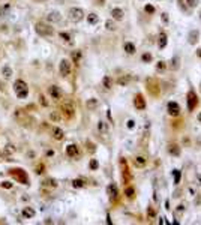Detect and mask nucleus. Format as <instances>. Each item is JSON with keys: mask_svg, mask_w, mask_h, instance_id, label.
Wrapping results in <instances>:
<instances>
[{"mask_svg": "<svg viewBox=\"0 0 201 225\" xmlns=\"http://www.w3.org/2000/svg\"><path fill=\"white\" fill-rule=\"evenodd\" d=\"M35 32L39 35V36H44V38H50L54 35V27L50 24V22L45 21H38L35 24Z\"/></svg>", "mask_w": 201, "mask_h": 225, "instance_id": "1", "label": "nucleus"}, {"mask_svg": "<svg viewBox=\"0 0 201 225\" xmlns=\"http://www.w3.org/2000/svg\"><path fill=\"white\" fill-rule=\"evenodd\" d=\"M14 92H15V95H17L20 99L26 98V96L29 95L27 83H26L24 80H15V83H14Z\"/></svg>", "mask_w": 201, "mask_h": 225, "instance_id": "2", "label": "nucleus"}, {"mask_svg": "<svg viewBox=\"0 0 201 225\" xmlns=\"http://www.w3.org/2000/svg\"><path fill=\"white\" fill-rule=\"evenodd\" d=\"M84 15H86L84 11L81 8H77V6H74V8H71L68 11V18H69V21H72V22H80L84 18Z\"/></svg>", "mask_w": 201, "mask_h": 225, "instance_id": "3", "label": "nucleus"}, {"mask_svg": "<svg viewBox=\"0 0 201 225\" xmlns=\"http://www.w3.org/2000/svg\"><path fill=\"white\" fill-rule=\"evenodd\" d=\"M59 72H60V75L63 78H68L71 75V72H72V63H71L69 59H62L60 60V63H59Z\"/></svg>", "mask_w": 201, "mask_h": 225, "instance_id": "4", "label": "nucleus"}, {"mask_svg": "<svg viewBox=\"0 0 201 225\" xmlns=\"http://www.w3.org/2000/svg\"><path fill=\"white\" fill-rule=\"evenodd\" d=\"M60 111H62V114H63L66 119H74V116H75V108H74V105H72L71 102H65V104L62 105Z\"/></svg>", "mask_w": 201, "mask_h": 225, "instance_id": "5", "label": "nucleus"}, {"mask_svg": "<svg viewBox=\"0 0 201 225\" xmlns=\"http://www.w3.org/2000/svg\"><path fill=\"white\" fill-rule=\"evenodd\" d=\"M48 96L53 99V101H60L63 98V93L59 86H50L48 87Z\"/></svg>", "mask_w": 201, "mask_h": 225, "instance_id": "6", "label": "nucleus"}, {"mask_svg": "<svg viewBox=\"0 0 201 225\" xmlns=\"http://www.w3.org/2000/svg\"><path fill=\"white\" fill-rule=\"evenodd\" d=\"M66 155L72 159H78L80 158V147L77 144H68L66 146Z\"/></svg>", "mask_w": 201, "mask_h": 225, "instance_id": "7", "label": "nucleus"}, {"mask_svg": "<svg viewBox=\"0 0 201 225\" xmlns=\"http://www.w3.org/2000/svg\"><path fill=\"white\" fill-rule=\"evenodd\" d=\"M45 20H47V22H50V24L60 22V20H62V15H60V12L51 11V12H48V14L45 15Z\"/></svg>", "mask_w": 201, "mask_h": 225, "instance_id": "8", "label": "nucleus"}, {"mask_svg": "<svg viewBox=\"0 0 201 225\" xmlns=\"http://www.w3.org/2000/svg\"><path fill=\"white\" fill-rule=\"evenodd\" d=\"M14 117H15L17 122H20L21 125H24L26 123V120H27V111L23 110V108H17L15 112H14Z\"/></svg>", "mask_w": 201, "mask_h": 225, "instance_id": "9", "label": "nucleus"}, {"mask_svg": "<svg viewBox=\"0 0 201 225\" xmlns=\"http://www.w3.org/2000/svg\"><path fill=\"white\" fill-rule=\"evenodd\" d=\"M197 105H198V98H197L195 92H194V90H191L189 93H188V108L192 111Z\"/></svg>", "mask_w": 201, "mask_h": 225, "instance_id": "10", "label": "nucleus"}, {"mask_svg": "<svg viewBox=\"0 0 201 225\" xmlns=\"http://www.w3.org/2000/svg\"><path fill=\"white\" fill-rule=\"evenodd\" d=\"M51 137H53L56 141H62V140L65 138V132H63V129H62V128L54 126V128L51 129Z\"/></svg>", "mask_w": 201, "mask_h": 225, "instance_id": "11", "label": "nucleus"}, {"mask_svg": "<svg viewBox=\"0 0 201 225\" xmlns=\"http://www.w3.org/2000/svg\"><path fill=\"white\" fill-rule=\"evenodd\" d=\"M0 74H2V77L5 80H11L12 75H14V71H12V68L9 65H5V66H2V69H0Z\"/></svg>", "mask_w": 201, "mask_h": 225, "instance_id": "12", "label": "nucleus"}, {"mask_svg": "<svg viewBox=\"0 0 201 225\" xmlns=\"http://www.w3.org/2000/svg\"><path fill=\"white\" fill-rule=\"evenodd\" d=\"M168 114L170 116H174V117L180 114V107L177 102H170L168 104Z\"/></svg>", "mask_w": 201, "mask_h": 225, "instance_id": "13", "label": "nucleus"}, {"mask_svg": "<svg viewBox=\"0 0 201 225\" xmlns=\"http://www.w3.org/2000/svg\"><path fill=\"white\" fill-rule=\"evenodd\" d=\"M134 105L137 110H144L146 108V101L144 98H143V95H137L134 99Z\"/></svg>", "mask_w": 201, "mask_h": 225, "instance_id": "14", "label": "nucleus"}, {"mask_svg": "<svg viewBox=\"0 0 201 225\" xmlns=\"http://www.w3.org/2000/svg\"><path fill=\"white\" fill-rule=\"evenodd\" d=\"M23 216H24V219H32L35 215H36V212H35L33 207H30V206H26L24 209H23Z\"/></svg>", "mask_w": 201, "mask_h": 225, "instance_id": "15", "label": "nucleus"}, {"mask_svg": "<svg viewBox=\"0 0 201 225\" xmlns=\"http://www.w3.org/2000/svg\"><path fill=\"white\" fill-rule=\"evenodd\" d=\"M111 15H113V20L122 21L123 17H125V12H123L120 8H114V9H111Z\"/></svg>", "mask_w": 201, "mask_h": 225, "instance_id": "16", "label": "nucleus"}, {"mask_svg": "<svg viewBox=\"0 0 201 225\" xmlns=\"http://www.w3.org/2000/svg\"><path fill=\"white\" fill-rule=\"evenodd\" d=\"M86 107H87V110H90V111H95L99 107V101L96 98H90L89 101L86 102Z\"/></svg>", "mask_w": 201, "mask_h": 225, "instance_id": "17", "label": "nucleus"}, {"mask_svg": "<svg viewBox=\"0 0 201 225\" xmlns=\"http://www.w3.org/2000/svg\"><path fill=\"white\" fill-rule=\"evenodd\" d=\"M102 87L105 90H110L113 87V78L110 75H105V77L102 78Z\"/></svg>", "mask_w": 201, "mask_h": 225, "instance_id": "18", "label": "nucleus"}, {"mask_svg": "<svg viewBox=\"0 0 201 225\" xmlns=\"http://www.w3.org/2000/svg\"><path fill=\"white\" fill-rule=\"evenodd\" d=\"M146 164H147V161H146L143 156H135L134 159V165L137 167V168H144Z\"/></svg>", "mask_w": 201, "mask_h": 225, "instance_id": "19", "label": "nucleus"}, {"mask_svg": "<svg viewBox=\"0 0 201 225\" xmlns=\"http://www.w3.org/2000/svg\"><path fill=\"white\" fill-rule=\"evenodd\" d=\"M123 50H125L128 54H134L135 51H137V48H135V45L132 44V42H125V45H123Z\"/></svg>", "mask_w": 201, "mask_h": 225, "instance_id": "20", "label": "nucleus"}, {"mask_svg": "<svg viewBox=\"0 0 201 225\" xmlns=\"http://www.w3.org/2000/svg\"><path fill=\"white\" fill-rule=\"evenodd\" d=\"M44 188H57V180L56 179H45L42 182Z\"/></svg>", "mask_w": 201, "mask_h": 225, "instance_id": "21", "label": "nucleus"}, {"mask_svg": "<svg viewBox=\"0 0 201 225\" xmlns=\"http://www.w3.org/2000/svg\"><path fill=\"white\" fill-rule=\"evenodd\" d=\"M59 38H60L63 42H66V44H72V38H71V35L68 33V32H60V33H59Z\"/></svg>", "mask_w": 201, "mask_h": 225, "instance_id": "22", "label": "nucleus"}, {"mask_svg": "<svg viewBox=\"0 0 201 225\" xmlns=\"http://www.w3.org/2000/svg\"><path fill=\"white\" fill-rule=\"evenodd\" d=\"M3 152H5V155H6V156H11V155H14V153L17 152V149H15L14 144H6Z\"/></svg>", "mask_w": 201, "mask_h": 225, "instance_id": "23", "label": "nucleus"}, {"mask_svg": "<svg viewBox=\"0 0 201 225\" xmlns=\"http://www.w3.org/2000/svg\"><path fill=\"white\" fill-rule=\"evenodd\" d=\"M168 152H170L171 155H174V156H179L180 155V149L177 144H170V146H168Z\"/></svg>", "mask_w": 201, "mask_h": 225, "instance_id": "24", "label": "nucleus"}, {"mask_svg": "<svg viewBox=\"0 0 201 225\" xmlns=\"http://www.w3.org/2000/svg\"><path fill=\"white\" fill-rule=\"evenodd\" d=\"M98 21H99V17H98L96 14H93V12H92V14L87 15V22H89V24L93 26V24H98Z\"/></svg>", "mask_w": 201, "mask_h": 225, "instance_id": "25", "label": "nucleus"}, {"mask_svg": "<svg viewBox=\"0 0 201 225\" xmlns=\"http://www.w3.org/2000/svg\"><path fill=\"white\" fill-rule=\"evenodd\" d=\"M98 131H99L100 134H107V132H108V126H107V123H105L104 120H99V122H98Z\"/></svg>", "mask_w": 201, "mask_h": 225, "instance_id": "26", "label": "nucleus"}, {"mask_svg": "<svg viewBox=\"0 0 201 225\" xmlns=\"http://www.w3.org/2000/svg\"><path fill=\"white\" fill-rule=\"evenodd\" d=\"M165 45H167V35H165L164 32H162V33L159 35V41H158V47H159V48H164Z\"/></svg>", "mask_w": 201, "mask_h": 225, "instance_id": "27", "label": "nucleus"}, {"mask_svg": "<svg viewBox=\"0 0 201 225\" xmlns=\"http://www.w3.org/2000/svg\"><path fill=\"white\" fill-rule=\"evenodd\" d=\"M72 186L74 188H84L86 186V182L83 179H74L72 180Z\"/></svg>", "mask_w": 201, "mask_h": 225, "instance_id": "28", "label": "nucleus"}, {"mask_svg": "<svg viewBox=\"0 0 201 225\" xmlns=\"http://www.w3.org/2000/svg\"><path fill=\"white\" fill-rule=\"evenodd\" d=\"M108 194H110L111 198H116V197H117V189H116L114 185H110V186H108Z\"/></svg>", "mask_w": 201, "mask_h": 225, "instance_id": "29", "label": "nucleus"}, {"mask_svg": "<svg viewBox=\"0 0 201 225\" xmlns=\"http://www.w3.org/2000/svg\"><path fill=\"white\" fill-rule=\"evenodd\" d=\"M195 41H198V32H197V30L191 32V35H189V42L191 44H195Z\"/></svg>", "mask_w": 201, "mask_h": 225, "instance_id": "30", "label": "nucleus"}, {"mask_svg": "<svg viewBox=\"0 0 201 225\" xmlns=\"http://www.w3.org/2000/svg\"><path fill=\"white\" fill-rule=\"evenodd\" d=\"M12 186H14V183L8 182V180H5V182L0 183V188H3V189H12Z\"/></svg>", "mask_w": 201, "mask_h": 225, "instance_id": "31", "label": "nucleus"}, {"mask_svg": "<svg viewBox=\"0 0 201 225\" xmlns=\"http://www.w3.org/2000/svg\"><path fill=\"white\" fill-rule=\"evenodd\" d=\"M105 29H107V30H111V32H113V30H116V29H117V26H116L111 20H108V21L105 22Z\"/></svg>", "mask_w": 201, "mask_h": 225, "instance_id": "32", "label": "nucleus"}, {"mask_svg": "<svg viewBox=\"0 0 201 225\" xmlns=\"http://www.w3.org/2000/svg\"><path fill=\"white\" fill-rule=\"evenodd\" d=\"M134 194H135V191H134V188H132V186H129V188H126V189H125V195H126L128 198H132V197H134Z\"/></svg>", "mask_w": 201, "mask_h": 225, "instance_id": "33", "label": "nucleus"}, {"mask_svg": "<svg viewBox=\"0 0 201 225\" xmlns=\"http://www.w3.org/2000/svg\"><path fill=\"white\" fill-rule=\"evenodd\" d=\"M39 104H41L42 107H45V108L48 107V101H47V98H45L44 95H39Z\"/></svg>", "mask_w": 201, "mask_h": 225, "instance_id": "34", "label": "nucleus"}, {"mask_svg": "<svg viewBox=\"0 0 201 225\" xmlns=\"http://www.w3.org/2000/svg\"><path fill=\"white\" fill-rule=\"evenodd\" d=\"M98 167H99L98 161L96 159H90V170H98Z\"/></svg>", "mask_w": 201, "mask_h": 225, "instance_id": "35", "label": "nucleus"}, {"mask_svg": "<svg viewBox=\"0 0 201 225\" xmlns=\"http://www.w3.org/2000/svg\"><path fill=\"white\" fill-rule=\"evenodd\" d=\"M44 168H45L44 164H39V165L35 168V173H36V174H42V173H44Z\"/></svg>", "mask_w": 201, "mask_h": 225, "instance_id": "36", "label": "nucleus"}, {"mask_svg": "<svg viewBox=\"0 0 201 225\" xmlns=\"http://www.w3.org/2000/svg\"><path fill=\"white\" fill-rule=\"evenodd\" d=\"M128 83H129V77H128V75H126V77H120V78H119V84H120V86H123V84H128Z\"/></svg>", "mask_w": 201, "mask_h": 225, "instance_id": "37", "label": "nucleus"}, {"mask_svg": "<svg viewBox=\"0 0 201 225\" xmlns=\"http://www.w3.org/2000/svg\"><path fill=\"white\" fill-rule=\"evenodd\" d=\"M50 119H51V120H54V122H57V120H59L60 117H59V114H57V111H53L51 114H50Z\"/></svg>", "mask_w": 201, "mask_h": 225, "instance_id": "38", "label": "nucleus"}, {"mask_svg": "<svg viewBox=\"0 0 201 225\" xmlns=\"http://www.w3.org/2000/svg\"><path fill=\"white\" fill-rule=\"evenodd\" d=\"M150 60H152V54H149V53L143 54V62H150Z\"/></svg>", "mask_w": 201, "mask_h": 225, "instance_id": "39", "label": "nucleus"}, {"mask_svg": "<svg viewBox=\"0 0 201 225\" xmlns=\"http://www.w3.org/2000/svg\"><path fill=\"white\" fill-rule=\"evenodd\" d=\"M156 69H158V71H164V69H165V63H164V62H159V63H158V66H156Z\"/></svg>", "mask_w": 201, "mask_h": 225, "instance_id": "40", "label": "nucleus"}, {"mask_svg": "<svg viewBox=\"0 0 201 225\" xmlns=\"http://www.w3.org/2000/svg\"><path fill=\"white\" fill-rule=\"evenodd\" d=\"M144 11L146 12H150V14H153V12H155V8H153V6H150V5H147V6L144 8Z\"/></svg>", "mask_w": 201, "mask_h": 225, "instance_id": "41", "label": "nucleus"}, {"mask_svg": "<svg viewBox=\"0 0 201 225\" xmlns=\"http://www.w3.org/2000/svg\"><path fill=\"white\" fill-rule=\"evenodd\" d=\"M186 2H188V5H189L191 8L197 6V3H198V0H186Z\"/></svg>", "mask_w": 201, "mask_h": 225, "instance_id": "42", "label": "nucleus"}, {"mask_svg": "<svg viewBox=\"0 0 201 225\" xmlns=\"http://www.w3.org/2000/svg\"><path fill=\"white\" fill-rule=\"evenodd\" d=\"M147 215H149L150 218H153V216H155V210H153L152 207H149V209H147Z\"/></svg>", "mask_w": 201, "mask_h": 225, "instance_id": "43", "label": "nucleus"}, {"mask_svg": "<svg viewBox=\"0 0 201 225\" xmlns=\"http://www.w3.org/2000/svg\"><path fill=\"white\" fill-rule=\"evenodd\" d=\"M80 56H81V53H80V51H77V53H74V60H75V63H77V62H78L80 60Z\"/></svg>", "mask_w": 201, "mask_h": 225, "instance_id": "44", "label": "nucleus"}, {"mask_svg": "<svg viewBox=\"0 0 201 225\" xmlns=\"http://www.w3.org/2000/svg\"><path fill=\"white\" fill-rule=\"evenodd\" d=\"M45 155H47L48 158H53V156H54V150H51V149H50V150H47V152H45Z\"/></svg>", "mask_w": 201, "mask_h": 225, "instance_id": "45", "label": "nucleus"}, {"mask_svg": "<svg viewBox=\"0 0 201 225\" xmlns=\"http://www.w3.org/2000/svg\"><path fill=\"white\" fill-rule=\"evenodd\" d=\"M96 2H98L96 5H99V6H104V5H105V0H96Z\"/></svg>", "mask_w": 201, "mask_h": 225, "instance_id": "46", "label": "nucleus"}, {"mask_svg": "<svg viewBox=\"0 0 201 225\" xmlns=\"http://www.w3.org/2000/svg\"><path fill=\"white\" fill-rule=\"evenodd\" d=\"M128 128H134V120H129L128 122Z\"/></svg>", "mask_w": 201, "mask_h": 225, "instance_id": "47", "label": "nucleus"}, {"mask_svg": "<svg viewBox=\"0 0 201 225\" xmlns=\"http://www.w3.org/2000/svg\"><path fill=\"white\" fill-rule=\"evenodd\" d=\"M5 15V9L3 8H0V17H3Z\"/></svg>", "mask_w": 201, "mask_h": 225, "instance_id": "48", "label": "nucleus"}, {"mask_svg": "<svg viewBox=\"0 0 201 225\" xmlns=\"http://www.w3.org/2000/svg\"><path fill=\"white\" fill-rule=\"evenodd\" d=\"M197 120H198V122H200V123H201V112H200V114H198V116H197Z\"/></svg>", "mask_w": 201, "mask_h": 225, "instance_id": "49", "label": "nucleus"}, {"mask_svg": "<svg viewBox=\"0 0 201 225\" xmlns=\"http://www.w3.org/2000/svg\"><path fill=\"white\" fill-rule=\"evenodd\" d=\"M33 2H36V3H44V2H47V0H33Z\"/></svg>", "mask_w": 201, "mask_h": 225, "instance_id": "50", "label": "nucleus"}, {"mask_svg": "<svg viewBox=\"0 0 201 225\" xmlns=\"http://www.w3.org/2000/svg\"><path fill=\"white\" fill-rule=\"evenodd\" d=\"M198 56H201V50H198Z\"/></svg>", "mask_w": 201, "mask_h": 225, "instance_id": "51", "label": "nucleus"}, {"mask_svg": "<svg viewBox=\"0 0 201 225\" xmlns=\"http://www.w3.org/2000/svg\"><path fill=\"white\" fill-rule=\"evenodd\" d=\"M0 51H2V48H0Z\"/></svg>", "mask_w": 201, "mask_h": 225, "instance_id": "52", "label": "nucleus"}]
</instances>
